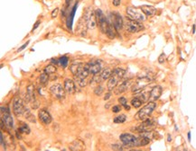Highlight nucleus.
<instances>
[{
	"mask_svg": "<svg viewBox=\"0 0 196 151\" xmlns=\"http://www.w3.org/2000/svg\"><path fill=\"white\" fill-rule=\"evenodd\" d=\"M126 120V116L125 114H120L118 116H117L115 119H114V123H125Z\"/></svg>",
	"mask_w": 196,
	"mask_h": 151,
	"instance_id": "obj_29",
	"label": "nucleus"
},
{
	"mask_svg": "<svg viewBox=\"0 0 196 151\" xmlns=\"http://www.w3.org/2000/svg\"><path fill=\"white\" fill-rule=\"evenodd\" d=\"M70 72L74 76V77H80L86 79L90 75V70L88 64H83L81 62L72 63L70 67Z\"/></svg>",
	"mask_w": 196,
	"mask_h": 151,
	"instance_id": "obj_1",
	"label": "nucleus"
},
{
	"mask_svg": "<svg viewBox=\"0 0 196 151\" xmlns=\"http://www.w3.org/2000/svg\"><path fill=\"white\" fill-rule=\"evenodd\" d=\"M39 25H40V21H37V22L34 24V28H33V31H34V30H35L36 28L38 27V26H39Z\"/></svg>",
	"mask_w": 196,
	"mask_h": 151,
	"instance_id": "obj_42",
	"label": "nucleus"
},
{
	"mask_svg": "<svg viewBox=\"0 0 196 151\" xmlns=\"http://www.w3.org/2000/svg\"><path fill=\"white\" fill-rule=\"evenodd\" d=\"M63 86H64L66 93H68L70 95H72L76 92V85H75V82L71 79H69V78L66 79L64 81Z\"/></svg>",
	"mask_w": 196,
	"mask_h": 151,
	"instance_id": "obj_17",
	"label": "nucleus"
},
{
	"mask_svg": "<svg viewBox=\"0 0 196 151\" xmlns=\"http://www.w3.org/2000/svg\"><path fill=\"white\" fill-rule=\"evenodd\" d=\"M48 80H49V75H47L46 73H42L41 74L40 77H39V81H40V84L42 85H45L47 83H48Z\"/></svg>",
	"mask_w": 196,
	"mask_h": 151,
	"instance_id": "obj_28",
	"label": "nucleus"
},
{
	"mask_svg": "<svg viewBox=\"0 0 196 151\" xmlns=\"http://www.w3.org/2000/svg\"><path fill=\"white\" fill-rule=\"evenodd\" d=\"M132 151H135V150H132Z\"/></svg>",
	"mask_w": 196,
	"mask_h": 151,
	"instance_id": "obj_48",
	"label": "nucleus"
},
{
	"mask_svg": "<svg viewBox=\"0 0 196 151\" xmlns=\"http://www.w3.org/2000/svg\"><path fill=\"white\" fill-rule=\"evenodd\" d=\"M103 92H104V88H103V86H101V85H98V86L95 88V90H94V93H95L96 96H101Z\"/></svg>",
	"mask_w": 196,
	"mask_h": 151,
	"instance_id": "obj_34",
	"label": "nucleus"
},
{
	"mask_svg": "<svg viewBox=\"0 0 196 151\" xmlns=\"http://www.w3.org/2000/svg\"><path fill=\"white\" fill-rule=\"evenodd\" d=\"M25 111H26V106H25L24 101L19 96L14 97L13 101V111L15 114V116L19 117L21 115H24Z\"/></svg>",
	"mask_w": 196,
	"mask_h": 151,
	"instance_id": "obj_8",
	"label": "nucleus"
},
{
	"mask_svg": "<svg viewBox=\"0 0 196 151\" xmlns=\"http://www.w3.org/2000/svg\"><path fill=\"white\" fill-rule=\"evenodd\" d=\"M77 6H78V5L76 4V5L73 6V8H72V10H71V12L70 13V15H69V17H68V20H67V26H68L69 29H71V27H72V24H73V17H74V14H75V11H76Z\"/></svg>",
	"mask_w": 196,
	"mask_h": 151,
	"instance_id": "obj_23",
	"label": "nucleus"
},
{
	"mask_svg": "<svg viewBox=\"0 0 196 151\" xmlns=\"http://www.w3.org/2000/svg\"><path fill=\"white\" fill-rule=\"evenodd\" d=\"M121 142L127 147H138V137L129 134V133H123L120 135Z\"/></svg>",
	"mask_w": 196,
	"mask_h": 151,
	"instance_id": "obj_7",
	"label": "nucleus"
},
{
	"mask_svg": "<svg viewBox=\"0 0 196 151\" xmlns=\"http://www.w3.org/2000/svg\"><path fill=\"white\" fill-rule=\"evenodd\" d=\"M83 20L87 25V27L90 29H94L97 25V19H96V14L93 11V9L90 6H88L83 14Z\"/></svg>",
	"mask_w": 196,
	"mask_h": 151,
	"instance_id": "obj_4",
	"label": "nucleus"
},
{
	"mask_svg": "<svg viewBox=\"0 0 196 151\" xmlns=\"http://www.w3.org/2000/svg\"><path fill=\"white\" fill-rule=\"evenodd\" d=\"M95 14H96V19H97V24L98 25V27L103 33L106 34L110 26L111 25L110 20L105 16V14H103L101 9H97L95 11Z\"/></svg>",
	"mask_w": 196,
	"mask_h": 151,
	"instance_id": "obj_3",
	"label": "nucleus"
},
{
	"mask_svg": "<svg viewBox=\"0 0 196 151\" xmlns=\"http://www.w3.org/2000/svg\"><path fill=\"white\" fill-rule=\"evenodd\" d=\"M59 13V8H55L53 12H52V17L53 18H55L56 16H57V14Z\"/></svg>",
	"mask_w": 196,
	"mask_h": 151,
	"instance_id": "obj_41",
	"label": "nucleus"
},
{
	"mask_svg": "<svg viewBox=\"0 0 196 151\" xmlns=\"http://www.w3.org/2000/svg\"><path fill=\"white\" fill-rule=\"evenodd\" d=\"M171 140H172V138H171V137H170V135H168V141L170 142Z\"/></svg>",
	"mask_w": 196,
	"mask_h": 151,
	"instance_id": "obj_45",
	"label": "nucleus"
},
{
	"mask_svg": "<svg viewBox=\"0 0 196 151\" xmlns=\"http://www.w3.org/2000/svg\"><path fill=\"white\" fill-rule=\"evenodd\" d=\"M50 92L57 99L64 98L65 97V93H66V91L64 89V86H62V85H61V84L53 85L50 87Z\"/></svg>",
	"mask_w": 196,
	"mask_h": 151,
	"instance_id": "obj_10",
	"label": "nucleus"
},
{
	"mask_svg": "<svg viewBox=\"0 0 196 151\" xmlns=\"http://www.w3.org/2000/svg\"><path fill=\"white\" fill-rule=\"evenodd\" d=\"M188 139L191 140V132H188Z\"/></svg>",
	"mask_w": 196,
	"mask_h": 151,
	"instance_id": "obj_44",
	"label": "nucleus"
},
{
	"mask_svg": "<svg viewBox=\"0 0 196 151\" xmlns=\"http://www.w3.org/2000/svg\"><path fill=\"white\" fill-rule=\"evenodd\" d=\"M154 120L152 119V118H148L145 121H143V123L140 124L139 126H138L135 130L138 131V132H145V131H151L153 130L154 127Z\"/></svg>",
	"mask_w": 196,
	"mask_h": 151,
	"instance_id": "obj_9",
	"label": "nucleus"
},
{
	"mask_svg": "<svg viewBox=\"0 0 196 151\" xmlns=\"http://www.w3.org/2000/svg\"><path fill=\"white\" fill-rule=\"evenodd\" d=\"M142 12L146 14V16H153L156 13V9L151 6H142L140 7Z\"/></svg>",
	"mask_w": 196,
	"mask_h": 151,
	"instance_id": "obj_21",
	"label": "nucleus"
},
{
	"mask_svg": "<svg viewBox=\"0 0 196 151\" xmlns=\"http://www.w3.org/2000/svg\"><path fill=\"white\" fill-rule=\"evenodd\" d=\"M166 54H164V53H162L161 55L159 56V58H158V62L160 63V64H163L165 61H166Z\"/></svg>",
	"mask_w": 196,
	"mask_h": 151,
	"instance_id": "obj_36",
	"label": "nucleus"
},
{
	"mask_svg": "<svg viewBox=\"0 0 196 151\" xmlns=\"http://www.w3.org/2000/svg\"><path fill=\"white\" fill-rule=\"evenodd\" d=\"M118 102H119L120 105H122V106L125 107L126 110H130V106L127 105V100H126V97H123V96L119 97L118 98Z\"/></svg>",
	"mask_w": 196,
	"mask_h": 151,
	"instance_id": "obj_30",
	"label": "nucleus"
},
{
	"mask_svg": "<svg viewBox=\"0 0 196 151\" xmlns=\"http://www.w3.org/2000/svg\"><path fill=\"white\" fill-rule=\"evenodd\" d=\"M110 21L112 24V25L114 27L116 28V30H120L122 29L123 26H124V21H123V18L120 14L118 13H113V14H110Z\"/></svg>",
	"mask_w": 196,
	"mask_h": 151,
	"instance_id": "obj_11",
	"label": "nucleus"
},
{
	"mask_svg": "<svg viewBox=\"0 0 196 151\" xmlns=\"http://www.w3.org/2000/svg\"><path fill=\"white\" fill-rule=\"evenodd\" d=\"M70 149L71 151H84L85 150V145L82 140L76 139L70 144Z\"/></svg>",
	"mask_w": 196,
	"mask_h": 151,
	"instance_id": "obj_20",
	"label": "nucleus"
},
{
	"mask_svg": "<svg viewBox=\"0 0 196 151\" xmlns=\"http://www.w3.org/2000/svg\"><path fill=\"white\" fill-rule=\"evenodd\" d=\"M66 1H67V2H69V0H66Z\"/></svg>",
	"mask_w": 196,
	"mask_h": 151,
	"instance_id": "obj_46",
	"label": "nucleus"
},
{
	"mask_svg": "<svg viewBox=\"0 0 196 151\" xmlns=\"http://www.w3.org/2000/svg\"><path fill=\"white\" fill-rule=\"evenodd\" d=\"M26 102L34 103L35 98H34V85H29L26 88Z\"/></svg>",
	"mask_w": 196,
	"mask_h": 151,
	"instance_id": "obj_19",
	"label": "nucleus"
},
{
	"mask_svg": "<svg viewBox=\"0 0 196 151\" xmlns=\"http://www.w3.org/2000/svg\"><path fill=\"white\" fill-rule=\"evenodd\" d=\"M29 42H30V41H26V43H25V44H24V45H23V46L21 47V48H19V49L17 50V51H18V52H20V51H22L23 50H25V49H26V47H27V46H28V44H29Z\"/></svg>",
	"mask_w": 196,
	"mask_h": 151,
	"instance_id": "obj_39",
	"label": "nucleus"
},
{
	"mask_svg": "<svg viewBox=\"0 0 196 151\" xmlns=\"http://www.w3.org/2000/svg\"><path fill=\"white\" fill-rule=\"evenodd\" d=\"M55 72L56 67L54 66V65H52V64H50V65H48V66H46L44 68V73H46L47 75H52V74H54Z\"/></svg>",
	"mask_w": 196,
	"mask_h": 151,
	"instance_id": "obj_27",
	"label": "nucleus"
},
{
	"mask_svg": "<svg viewBox=\"0 0 196 151\" xmlns=\"http://www.w3.org/2000/svg\"><path fill=\"white\" fill-rule=\"evenodd\" d=\"M111 1L114 6H118L120 5V3H121L120 0H111Z\"/></svg>",
	"mask_w": 196,
	"mask_h": 151,
	"instance_id": "obj_40",
	"label": "nucleus"
},
{
	"mask_svg": "<svg viewBox=\"0 0 196 151\" xmlns=\"http://www.w3.org/2000/svg\"><path fill=\"white\" fill-rule=\"evenodd\" d=\"M1 121L4 123V124L6 125V127L8 128V129H12L14 127V120H13V118H12V116H11L9 111L3 113Z\"/></svg>",
	"mask_w": 196,
	"mask_h": 151,
	"instance_id": "obj_16",
	"label": "nucleus"
},
{
	"mask_svg": "<svg viewBox=\"0 0 196 151\" xmlns=\"http://www.w3.org/2000/svg\"><path fill=\"white\" fill-rule=\"evenodd\" d=\"M163 92V88L160 85H155L152 88V90L150 91V96H149V102H155L156 100H158L160 98V96L162 95Z\"/></svg>",
	"mask_w": 196,
	"mask_h": 151,
	"instance_id": "obj_14",
	"label": "nucleus"
},
{
	"mask_svg": "<svg viewBox=\"0 0 196 151\" xmlns=\"http://www.w3.org/2000/svg\"><path fill=\"white\" fill-rule=\"evenodd\" d=\"M132 85V80L130 79H126L122 83H120L119 85H118V86L114 89L115 90V95L118 96L120 94H123L124 92H126V90L129 88V86Z\"/></svg>",
	"mask_w": 196,
	"mask_h": 151,
	"instance_id": "obj_13",
	"label": "nucleus"
},
{
	"mask_svg": "<svg viewBox=\"0 0 196 151\" xmlns=\"http://www.w3.org/2000/svg\"><path fill=\"white\" fill-rule=\"evenodd\" d=\"M119 80H120V78L112 73L111 77H110L109 82H108V85H107L108 89H109V91H110V92L112 91V90H114V89L118 86V81H119Z\"/></svg>",
	"mask_w": 196,
	"mask_h": 151,
	"instance_id": "obj_18",
	"label": "nucleus"
},
{
	"mask_svg": "<svg viewBox=\"0 0 196 151\" xmlns=\"http://www.w3.org/2000/svg\"><path fill=\"white\" fill-rule=\"evenodd\" d=\"M88 64L90 74L91 75H98L102 71V65L99 60H90Z\"/></svg>",
	"mask_w": 196,
	"mask_h": 151,
	"instance_id": "obj_12",
	"label": "nucleus"
},
{
	"mask_svg": "<svg viewBox=\"0 0 196 151\" xmlns=\"http://www.w3.org/2000/svg\"><path fill=\"white\" fill-rule=\"evenodd\" d=\"M110 96H111V94H110V93H108V94L105 96V97H104V100H108V99H110Z\"/></svg>",
	"mask_w": 196,
	"mask_h": 151,
	"instance_id": "obj_43",
	"label": "nucleus"
},
{
	"mask_svg": "<svg viewBox=\"0 0 196 151\" xmlns=\"http://www.w3.org/2000/svg\"><path fill=\"white\" fill-rule=\"evenodd\" d=\"M26 119L27 120L28 122L30 123H36V120H35V117L34 115L32 113V111L29 110L28 108H26V111H25V113H24Z\"/></svg>",
	"mask_w": 196,
	"mask_h": 151,
	"instance_id": "obj_24",
	"label": "nucleus"
},
{
	"mask_svg": "<svg viewBox=\"0 0 196 151\" xmlns=\"http://www.w3.org/2000/svg\"><path fill=\"white\" fill-rule=\"evenodd\" d=\"M156 107V104L154 102H148L147 104H146L142 109H140L139 111L136 115V119L139 121H145L150 117V115L153 113V111Z\"/></svg>",
	"mask_w": 196,
	"mask_h": 151,
	"instance_id": "obj_2",
	"label": "nucleus"
},
{
	"mask_svg": "<svg viewBox=\"0 0 196 151\" xmlns=\"http://www.w3.org/2000/svg\"><path fill=\"white\" fill-rule=\"evenodd\" d=\"M38 117H39V120L42 123L45 124V125H48L52 123V116L50 115V113L47 111L46 110H40L39 112H38Z\"/></svg>",
	"mask_w": 196,
	"mask_h": 151,
	"instance_id": "obj_15",
	"label": "nucleus"
},
{
	"mask_svg": "<svg viewBox=\"0 0 196 151\" xmlns=\"http://www.w3.org/2000/svg\"><path fill=\"white\" fill-rule=\"evenodd\" d=\"M126 14L130 19H133L138 22H143L146 20V14L142 12V10L133 6H128L126 8Z\"/></svg>",
	"mask_w": 196,
	"mask_h": 151,
	"instance_id": "obj_6",
	"label": "nucleus"
},
{
	"mask_svg": "<svg viewBox=\"0 0 196 151\" xmlns=\"http://www.w3.org/2000/svg\"><path fill=\"white\" fill-rule=\"evenodd\" d=\"M1 145H2L3 149L6 150V143H5V139H4V135H3V133H1Z\"/></svg>",
	"mask_w": 196,
	"mask_h": 151,
	"instance_id": "obj_38",
	"label": "nucleus"
},
{
	"mask_svg": "<svg viewBox=\"0 0 196 151\" xmlns=\"http://www.w3.org/2000/svg\"><path fill=\"white\" fill-rule=\"evenodd\" d=\"M19 131L23 134H29L30 133V128L28 127L26 124H22L20 127H19Z\"/></svg>",
	"mask_w": 196,
	"mask_h": 151,
	"instance_id": "obj_31",
	"label": "nucleus"
},
{
	"mask_svg": "<svg viewBox=\"0 0 196 151\" xmlns=\"http://www.w3.org/2000/svg\"><path fill=\"white\" fill-rule=\"evenodd\" d=\"M75 80H76V82L78 83V85L81 86V87H84V86H86L87 85V80L86 79H84V78H80V77H75Z\"/></svg>",
	"mask_w": 196,
	"mask_h": 151,
	"instance_id": "obj_33",
	"label": "nucleus"
},
{
	"mask_svg": "<svg viewBox=\"0 0 196 151\" xmlns=\"http://www.w3.org/2000/svg\"><path fill=\"white\" fill-rule=\"evenodd\" d=\"M124 26L126 27V31L128 32H131V33L138 32L144 29V25L141 24V22L130 19L129 17H127L126 21L124 22Z\"/></svg>",
	"mask_w": 196,
	"mask_h": 151,
	"instance_id": "obj_5",
	"label": "nucleus"
},
{
	"mask_svg": "<svg viewBox=\"0 0 196 151\" xmlns=\"http://www.w3.org/2000/svg\"><path fill=\"white\" fill-rule=\"evenodd\" d=\"M131 104H132V106L135 107V108H139L140 106L143 104V101L140 99L138 96H137V97H134V98L131 100Z\"/></svg>",
	"mask_w": 196,
	"mask_h": 151,
	"instance_id": "obj_26",
	"label": "nucleus"
},
{
	"mask_svg": "<svg viewBox=\"0 0 196 151\" xmlns=\"http://www.w3.org/2000/svg\"><path fill=\"white\" fill-rule=\"evenodd\" d=\"M58 63L61 65V66H62L63 68H66V66H67V64H68V58L67 57H62L61 59H58Z\"/></svg>",
	"mask_w": 196,
	"mask_h": 151,
	"instance_id": "obj_32",
	"label": "nucleus"
},
{
	"mask_svg": "<svg viewBox=\"0 0 196 151\" xmlns=\"http://www.w3.org/2000/svg\"><path fill=\"white\" fill-rule=\"evenodd\" d=\"M111 149L114 151H124L123 146H121L119 144H114V145H112Z\"/></svg>",
	"mask_w": 196,
	"mask_h": 151,
	"instance_id": "obj_35",
	"label": "nucleus"
},
{
	"mask_svg": "<svg viewBox=\"0 0 196 151\" xmlns=\"http://www.w3.org/2000/svg\"><path fill=\"white\" fill-rule=\"evenodd\" d=\"M112 71L110 69H104L100 73H99V76L101 77L102 80H107V79H110V77H111L112 75Z\"/></svg>",
	"mask_w": 196,
	"mask_h": 151,
	"instance_id": "obj_22",
	"label": "nucleus"
},
{
	"mask_svg": "<svg viewBox=\"0 0 196 151\" xmlns=\"http://www.w3.org/2000/svg\"><path fill=\"white\" fill-rule=\"evenodd\" d=\"M184 151H187V150H184Z\"/></svg>",
	"mask_w": 196,
	"mask_h": 151,
	"instance_id": "obj_47",
	"label": "nucleus"
},
{
	"mask_svg": "<svg viewBox=\"0 0 196 151\" xmlns=\"http://www.w3.org/2000/svg\"><path fill=\"white\" fill-rule=\"evenodd\" d=\"M112 73L114 75H116L117 77H118L120 79H122L124 77L125 74H126V70L124 69H121V68H116L115 69H113Z\"/></svg>",
	"mask_w": 196,
	"mask_h": 151,
	"instance_id": "obj_25",
	"label": "nucleus"
},
{
	"mask_svg": "<svg viewBox=\"0 0 196 151\" xmlns=\"http://www.w3.org/2000/svg\"><path fill=\"white\" fill-rule=\"evenodd\" d=\"M121 111V106L120 105H114L113 107H112V111L114 112V113H118V112H119Z\"/></svg>",
	"mask_w": 196,
	"mask_h": 151,
	"instance_id": "obj_37",
	"label": "nucleus"
}]
</instances>
